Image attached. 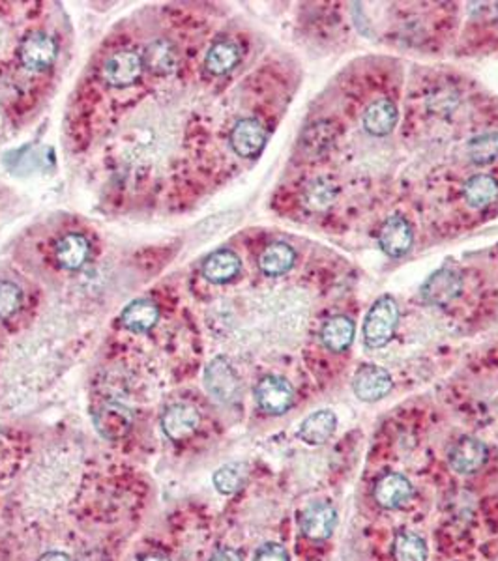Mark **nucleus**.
Here are the masks:
<instances>
[{
    "mask_svg": "<svg viewBox=\"0 0 498 561\" xmlns=\"http://www.w3.org/2000/svg\"><path fill=\"white\" fill-rule=\"evenodd\" d=\"M254 561H289V554L281 545L268 543L257 550Z\"/></svg>",
    "mask_w": 498,
    "mask_h": 561,
    "instance_id": "c85d7f7f",
    "label": "nucleus"
},
{
    "mask_svg": "<svg viewBox=\"0 0 498 561\" xmlns=\"http://www.w3.org/2000/svg\"><path fill=\"white\" fill-rule=\"evenodd\" d=\"M255 401L261 410L272 415H281L295 403L293 385L281 376H265L255 388Z\"/></svg>",
    "mask_w": 498,
    "mask_h": 561,
    "instance_id": "39448f33",
    "label": "nucleus"
},
{
    "mask_svg": "<svg viewBox=\"0 0 498 561\" xmlns=\"http://www.w3.org/2000/svg\"><path fill=\"white\" fill-rule=\"evenodd\" d=\"M412 227L401 216H391L384 221L379 232V245L388 257H403L412 248Z\"/></svg>",
    "mask_w": 498,
    "mask_h": 561,
    "instance_id": "6e6552de",
    "label": "nucleus"
},
{
    "mask_svg": "<svg viewBox=\"0 0 498 561\" xmlns=\"http://www.w3.org/2000/svg\"><path fill=\"white\" fill-rule=\"evenodd\" d=\"M399 307L396 300L384 294L369 309L364 321V342L369 348H382L396 335Z\"/></svg>",
    "mask_w": 498,
    "mask_h": 561,
    "instance_id": "f257e3e1",
    "label": "nucleus"
},
{
    "mask_svg": "<svg viewBox=\"0 0 498 561\" xmlns=\"http://www.w3.org/2000/svg\"><path fill=\"white\" fill-rule=\"evenodd\" d=\"M23 301L21 289L12 280L0 279V321H6L19 311Z\"/></svg>",
    "mask_w": 498,
    "mask_h": 561,
    "instance_id": "cd10ccee",
    "label": "nucleus"
},
{
    "mask_svg": "<svg viewBox=\"0 0 498 561\" xmlns=\"http://www.w3.org/2000/svg\"><path fill=\"white\" fill-rule=\"evenodd\" d=\"M55 257L60 268L67 271H76L83 268L90 257V241L87 236L79 232H69L58 240Z\"/></svg>",
    "mask_w": 498,
    "mask_h": 561,
    "instance_id": "2eb2a0df",
    "label": "nucleus"
},
{
    "mask_svg": "<svg viewBox=\"0 0 498 561\" xmlns=\"http://www.w3.org/2000/svg\"><path fill=\"white\" fill-rule=\"evenodd\" d=\"M140 561H169V559H167V557H161V556H149V557L140 559Z\"/></svg>",
    "mask_w": 498,
    "mask_h": 561,
    "instance_id": "2f4dec72",
    "label": "nucleus"
},
{
    "mask_svg": "<svg viewBox=\"0 0 498 561\" xmlns=\"http://www.w3.org/2000/svg\"><path fill=\"white\" fill-rule=\"evenodd\" d=\"M469 156L476 165H489L498 159V133H485L469 143Z\"/></svg>",
    "mask_w": 498,
    "mask_h": 561,
    "instance_id": "bb28decb",
    "label": "nucleus"
},
{
    "mask_svg": "<svg viewBox=\"0 0 498 561\" xmlns=\"http://www.w3.org/2000/svg\"><path fill=\"white\" fill-rule=\"evenodd\" d=\"M462 289L461 275L453 268H441L433 275L427 277L421 285V298L430 305H448L451 303Z\"/></svg>",
    "mask_w": 498,
    "mask_h": 561,
    "instance_id": "0eeeda50",
    "label": "nucleus"
},
{
    "mask_svg": "<svg viewBox=\"0 0 498 561\" xmlns=\"http://www.w3.org/2000/svg\"><path fill=\"white\" fill-rule=\"evenodd\" d=\"M462 197L472 208H485L498 199V180L489 174H478L462 188Z\"/></svg>",
    "mask_w": 498,
    "mask_h": 561,
    "instance_id": "b1692460",
    "label": "nucleus"
},
{
    "mask_svg": "<svg viewBox=\"0 0 498 561\" xmlns=\"http://www.w3.org/2000/svg\"><path fill=\"white\" fill-rule=\"evenodd\" d=\"M17 56L25 67L34 69V72H44L57 60L58 46L49 34L36 30L23 38L17 49Z\"/></svg>",
    "mask_w": 498,
    "mask_h": 561,
    "instance_id": "f03ea898",
    "label": "nucleus"
},
{
    "mask_svg": "<svg viewBox=\"0 0 498 561\" xmlns=\"http://www.w3.org/2000/svg\"><path fill=\"white\" fill-rule=\"evenodd\" d=\"M414 495L410 481L401 474L382 475L373 490L375 502L384 509H398L405 505Z\"/></svg>",
    "mask_w": 498,
    "mask_h": 561,
    "instance_id": "9b49d317",
    "label": "nucleus"
},
{
    "mask_svg": "<svg viewBox=\"0 0 498 561\" xmlns=\"http://www.w3.org/2000/svg\"><path fill=\"white\" fill-rule=\"evenodd\" d=\"M206 392L218 403L229 404L240 393V380L225 358H213L204 371Z\"/></svg>",
    "mask_w": 498,
    "mask_h": 561,
    "instance_id": "20e7f679",
    "label": "nucleus"
},
{
    "mask_svg": "<svg viewBox=\"0 0 498 561\" xmlns=\"http://www.w3.org/2000/svg\"><path fill=\"white\" fill-rule=\"evenodd\" d=\"M362 124L369 135L384 137L398 124V107L389 99L373 101L364 113Z\"/></svg>",
    "mask_w": 498,
    "mask_h": 561,
    "instance_id": "6ab92c4d",
    "label": "nucleus"
},
{
    "mask_svg": "<svg viewBox=\"0 0 498 561\" xmlns=\"http://www.w3.org/2000/svg\"><path fill=\"white\" fill-rule=\"evenodd\" d=\"M240 257L231 250H218L206 257L202 262V275L213 285H223L240 273Z\"/></svg>",
    "mask_w": 498,
    "mask_h": 561,
    "instance_id": "dca6fc26",
    "label": "nucleus"
},
{
    "mask_svg": "<svg viewBox=\"0 0 498 561\" xmlns=\"http://www.w3.org/2000/svg\"><path fill=\"white\" fill-rule=\"evenodd\" d=\"M487 461V447L472 436L461 438L450 451V466L457 474H474Z\"/></svg>",
    "mask_w": 498,
    "mask_h": 561,
    "instance_id": "ddd939ff",
    "label": "nucleus"
},
{
    "mask_svg": "<svg viewBox=\"0 0 498 561\" xmlns=\"http://www.w3.org/2000/svg\"><path fill=\"white\" fill-rule=\"evenodd\" d=\"M201 425V415L192 404L169 406L161 417V429L167 438L181 442L190 438Z\"/></svg>",
    "mask_w": 498,
    "mask_h": 561,
    "instance_id": "9d476101",
    "label": "nucleus"
},
{
    "mask_svg": "<svg viewBox=\"0 0 498 561\" xmlns=\"http://www.w3.org/2000/svg\"><path fill=\"white\" fill-rule=\"evenodd\" d=\"M354 393L360 401L375 403L391 392V376L379 365H364L354 376Z\"/></svg>",
    "mask_w": 498,
    "mask_h": 561,
    "instance_id": "1a4fd4ad",
    "label": "nucleus"
},
{
    "mask_svg": "<svg viewBox=\"0 0 498 561\" xmlns=\"http://www.w3.org/2000/svg\"><path fill=\"white\" fill-rule=\"evenodd\" d=\"M160 321V309L152 300H133L120 314V322L133 333H147Z\"/></svg>",
    "mask_w": 498,
    "mask_h": 561,
    "instance_id": "f3484780",
    "label": "nucleus"
},
{
    "mask_svg": "<svg viewBox=\"0 0 498 561\" xmlns=\"http://www.w3.org/2000/svg\"><path fill=\"white\" fill-rule=\"evenodd\" d=\"M210 561H242L240 554L233 548H222L210 557Z\"/></svg>",
    "mask_w": 498,
    "mask_h": 561,
    "instance_id": "c756f323",
    "label": "nucleus"
},
{
    "mask_svg": "<svg viewBox=\"0 0 498 561\" xmlns=\"http://www.w3.org/2000/svg\"><path fill=\"white\" fill-rule=\"evenodd\" d=\"M238 62H240V47L231 40L213 44L204 58V66L212 76L229 74Z\"/></svg>",
    "mask_w": 498,
    "mask_h": 561,
    "instance_id": "5701e85b",
    "label": "nucleus"
},
{
    "mask_svg": "<svg viewBox=\"0 0 498 561\" xmlns=\"http://www.w3.org/2000/svg\"><path fill=\"white\" fill-rule=\"evenodd\" d=\"M394 556L396 561H425V541L414 532H399L394 541Z\"/></svg>",
    "mask_w": 498,
    "mask_h": 561,
    "instance_id": "a878e982",
    "label": "nucleus"
},
{
    "mask_svg": "<svg viewBox=\"0 0 498 561\" xmlns=\"http://www.w3.org/2000/svg\"><path fill=\"white\" fill-rule=\"evenodd\" d=\"M98 431L109 440H119L126 436L133 425V413L130 408L109 403L99 408V412L94 417Z\"/></svg>",
    "mask_w": 498,
    "mask_h": 561,
    "instance_id": "4468645a",
    "label": "nucleus"
},
{
    "mask_svg": "<svg viewBox=\"0 0 498 561\" xmlns=\"http://www.w3.org/2000/svg\"><path fill=\"white\" fill-rule=\"evenodd\" d=\"M145 64H142V56L131 49H124L119 53H113L103 64V79L105 83L113 88H128L135 85L140 76Z\"/></svg>",
    "mask_w": 498,
    "mask_h": 561,
    "instance_id": "7ed1b4c3",
    "label": "nucleus"
},
{
    "mask_svg": "<svg viewBox=\"0 0 498 561\" xmlns=\"http://www.w3.org/2000/svg\"><path fill=\"white\" fill-rule=\"evenodd\" d=\"M247 479V466L244 463H229L213 474V486L218 493L229 496L238 493Z\"/></svg>",
    "mask_w": 498,
    "mask_h": 561,
    "instance_id": "393cba45",
    "label": "nucleus"
},
{
    "mask_svg": "<svg viewBox=\"0 0 498 561\" xmlns=\"http://www.w3.org/2000/svg\"><path fill=\"white\" fill-rule=\"evenodd\" d=\"M337 427V417L330 410H320L307 415L298 429V436L309 445L325 444Z\"/></svg>",
    "mask_w": 498,
    "mask_h": 561,
    "instance_id": "aec40b11",
    "label": "nucleus"
},
{
    "mask_svg": "<svg viewBox=\"0 0 498 561\" xmlns=\"http://www.w3.org/2000/svg\"><path fill=\"white\" fill-rule=\"evenodd\" d=\"M337 524V513L328 502L311 504L302 516V530L309 539L325 541L328 539Z\"/></svg>",
    "mask_w": 498,
    "mask_h": 561,
    "instance_id": "f8f14e48",
    "label": "nucleus"
},
{
    "mask_svg": "<svg viewBox=\"0 0 498 561\" xmlns=\"http://www.w3.org/2000/svg\"><path fill=\"white\" fill-rule=\"evenodd\" d=\"M142 56L145 69L154 76H171L178 67V51L169 40H154L147 46Z\"/></svg>",
    "mask_w": 498,
    "mask_h": 561,
    "instance_id": "a211bd4d",
    "label": "nucleus"
},
{
    "mask_svg": "<svg viewBox=\"0 0 498 561\" xmlns=\"http://www.w3.org/2000/svg\"><path fill=\"white\" fill-rule=\"evenodd\" d=\"M38 561H71V559L64 552H47Z\"/></svg>",
    "mask_w": 498,
    "mask_h": 561,
    "instance_id": "7c9ffc66",
    "label": "nucleus"
},
{
    "mask_svg": "<svg viewBox=\"0 0 498 561\" xmlns=\"http://www.w3.org/2000/svg\"><path fill=\"white\" fill-rule=\"evenodd\" d=\"M295 260H296V253L291 245L283 243V241H275V243H270L268 248L261 253L259 268L265 275L279 277L293 268Z\"/></svg>",
    "mask_w": 498,
    "mask_h": 561,
    "instance_id": "412c9836",
    "label": "nucleus"
},
{
    "mask_svg": "<svg viewBox=\"0 0 498 561\" xmlns=\"http://www.w3.org/2000/svg\"><path fill=\"white\" fill-rule=\"evenodd\" d=\"M268 133L257 118H242L234 124L231 131V147L233 150L245 159L257 158L266 147Z\"/></svg>",
    "mask_w": 498,
    "mask_h": 561,
    "instance_id": "423d86ee",
    "label": "nucleus"
},
{
    "mask_svg": "<svg viewBox=\"0 0 498 561\" xmlns=\"http://www.w3.org/2000/svg\"><path fill=\"white\" fill-rule=\"evenodd\" d=\"M354 330V322L348 317L337 314V317H332L325 322L323 330H320V341H323L330 352H345L352 344Z\"/></svg>",
    "mask_w": 498,
    "mask_h": 561,
    "instance_id": "4be33fe9",
    "label": "nucleus"
}]
</instances>
